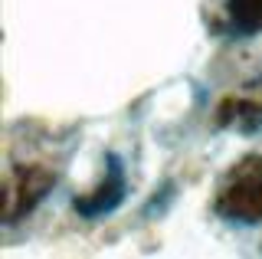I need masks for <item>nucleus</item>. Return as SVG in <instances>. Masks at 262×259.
Here are the masks:
<instances>
[{"instance_id":"2","label":"nucleus","mask_w":262,"mask_h":259,"mask_svg":"<svg viewBox=\"0 0 262 259\" xmlns=\"http://www.w3.org/2000/svg\"><path fill=\"white\" fill-rule=\"evenodd\" d=\"M56 184V174L43 164H23V167H13L7 174V184H4V220L7 223H16L23 213H30L39 200L46 197V190Z\"/></svg>"},{"instance_id":"3","label":"nucleus","mask_w":262,"mask_h":259,"mask_svg":"<svg viewBox=\"0 0 262 259\" xmlns=\"http://www.w3.org/2000/svg\"><path fill=\"white\" fill-rule=\"evenodd\" d=\"M121 190H125V184H121V171H118V164H112L108 181L95 190V197L82 200V204H76V207L85 217H98V213H105V210H112L115 204H118V200H121Z\"/></svg>"},{"instance_id":"1","label":"nucleus","mask_w":262,"mask_h":259,"mask_svg":"<svg viewBox=\"0 0 262 259\" xmlns=\"http://www.w3.org/2000/svg\"><path fill=\"white\" fill-rule=\"evenodd\" d=\"M216 213L239 223L262 220V158L246 155L239 164L229 167L216 190Z\"/></svg>"},{"instance_id":"4","label":"nucleus","mask_w":262,"mask_h":259,"mask_svg":"<svg viewBox=\"0 0 262 259\" xmlns=\"http://www.w3.org/2000/svg\"><path fill=\"white\" fill-rule=\"evenodd\" d=\"M229 20L243 33L262 30V0H229Z\"/></svg>"}]
</instances>
